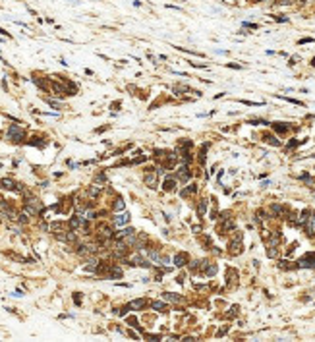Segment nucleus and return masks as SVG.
I'll use <instances>...</instances> for the list:
<instances>
[{
	"instance_id": "nucleus-7",
	"label": "nucleus",
	"mask_w": 315,
	"mask_h": 342,
	"mask_svg": "<svg viewBox=\"0 0 315 342\" xmlns=\"http://www.w3.org/2000/svg\"><path fill=\"white\" fill-rule=\"evenodd\" d=\"M157 178H159V172L155 170V168H149L147 172H145V184L153 190V188H157Z\"/></svg>"
},
{
	"instance_id": "nucleus-3",
	"label": "nucleus",
	"mask_w": 315,
	"mask_h": 342,
	"mask_svg": "<svg viewBox=\"0 0 315 342\" xmlns=\"http://www.w3.org/2000/svg\"><path fill=\"white\" fill-rule=\"evenodd\" d=\"M188 164H190V162H184V161H182L180 166L176 168V174H174V176H176L180 182H188V180H190L191 170H190V166H188Z\"/></svg>"
},
{
	"instance_id": "nucleus-8",
	"label": "nucleus",
	"mask_w": 315,
	"mask_h": 342,
	"mask_svg": "<svg viewBox=\"0 0 315 342\" xmlns=\"http://www.w3.org/2000/svg\"><path fill=\"white\" fill-rule=\"evenodd\" d=\"M304 230H306V234L309 236V238L315 236V213H311V217L304 222Z\"/></svg>"
},
{
	"instance_id": "nucleus-21",
	"label": "nucleus",
	"mask_w": 315,
	"mask_h": 342,
	"mask_svg": "<svg viewBox=\"0 0 315 342\" xmlns=\"http://www.w3.org/2000/svg\"><path fill=\"white\" fill-rule=\"evenodd\" d=\"M263 139L267 141V143H271V145H274V147H278L280 145V141H278L274 135H271V134H267V135H263Z\"/></svg>"
},
{
	"instance_id": "nucleus-30",
	"label": "nucleus",
	"mask_w": 315,
	"mask_h": 342,
	"mask_svg": "<svg viewBox=\"0 0 315 342\" xmlns=\"http://www.w3.org/2000/svg\"><path fill=\"white\" fill-rule=\"evenodd\" d=\"M296 247H298V242H294V244H290V247H288V251H286V253L290 255V253H292L294 250H296Z\"/></svg>"
},
{
	"instance_id": "nucleus-19",
	"label": "nucleus",
	"mask_w": 315,
	"mask_h": 342,
	"mask_svg": "<svg viewBox=\"0 0 315 342\" xmlns=\"http://www.w3.org/2000/svg\"><path fill=\"white\" fill-rule=\"evenodd\" d=\"M0 188H6V190H18L16 188V184L10 178H4V180H0Z\"/></svg>"
},
{
	"instance_id": "nucleus-32",
	"label": "nucleus",
	"mask_w": 315,
	"mask_h": 342,
	"mask_svg": "<svg viewBox=\"0 0 315 342\" xmlns=\"http://www.w3.org/2000/svg\"><path fill=\"white\" fill-rule=\"evenodd\" d=\"M226 331H228V325H226V327H223L220 331H218V333H217V336H223V334L226 333Z\"/></svg>"
},
{
	"instance_id": "nucleus-25",
	"label": "nucleus",
	"mask_w": 315,
	"mask_h": 342,
	"mask_svg": "<svg viewBox=\"0 0 315 342\" xmlns=\"http://www.w3.org/2000/svg\"><path fill=\"white\" fill-rule=\"evenodd\" d=\"M271 211H273V213H274V215H282V213H284V209H282V205H277V203H274V205H273V207H271Z\"/></svg>"
},
{
	"instance_id": "nucleus-29",
	"label": "nucleus",
	"mask_w": 315,
	"mask_h": 342,
	"mask_svg": "<svg viewBox=\"0 0 315 342\" xmlns=\"http://www.w3.org/2000/svg\"><path fill=\"white\" fill-rule=\"evenodd\" d=\"M242 25H244V27H250V29H257V23H247V21H244Z\"/></svg>"
},
{
	"instance_id": "nucleus-13",
	"label": "nucleus",
	"mask_w": 315,
	"mask_h": 342,
	"mask_svg": "<svg viewBox=\"0 0 315 342\" xmlns=\"http://www.w3.org/2000/svg\"><path fill=\"white\" fill-rule=\"evenodd\" d=\"M273 129L277 132V134H288L290 126H288V124H284V122H274V124H273Z\"/></svg>"
},
{
	"instance_id": "nucleus-5",
	"label": "nucleus",
	"mask_w": 315,
	"mask_h": 342,
	"mask_svg": "<svg viewBox=\"0 0 315 342\" xmlns=\"http://www.w3.org/2000/svg\"><path fill=\"white\" fill-rule=\"evenodd\" d=\"M43 211V203L39 201V199H29V201H25V213L29 215H37Z\"/></svg>"
},
{
	"instance_id": "nucleus-14",
	"label": "nucleus",
	"mask_w": 315,
	"mask_h": 342,
	"mask_svg": "<svg viewBox=\"0 0 315 342\" xmlns=\"http://www.w3.org/2000/svg\"><path fill=\"white\" fill-rule=\"evenodd\" d=\"M128 222H130V215L128 213H122V215H118V217L114 218L116 226H122V224H128Z\"/></svg>"
},
{
	"instance_id": "nucleus-12",
	"label": "nucleus",
	"mask_w": 315,
	"mask_h": 342,
	"mask_svg": "<svg viewBox=\"0 0 315 342\" xmlns=\"http://www.w3.org/2000/svg\"><path fill=\"white\" fill-rule=\"evenodd\" d=\"M145 305H147V300H145V298H139V300H134L130 305H128V307H130V309H135V311H137V309H143Z\"/></svg>"
},
{
	"instance_id": "nucleus-23",
	"label": "nucleus",
	"mask_w": 315,
	"mask_h": 342,
	"mask_svg": "<svg viewBox=\"0 0 315 342\" xmlns=\"http://www.w3.org/2000/svg\"><path fill=\"white\" fill-rule=\"evenodd\" d=\"M97 265H99V261H97V259H89V265H85V271L93 273V271L97 269Z\"/></svg>"
},
{
	"instance_id": "nucleus-17",
	"label": "nucleus",
	"mask_w": 315,
	"mask_h": 342,
	"mask_svg": "<svg viewBox=\"0 0 315 342\" xmlns=\"http://www.w3.org/2000/svg\"><path fill=\"white\" fill-rule=\"evenodd\" d=\"M207 149H209V143H205L203 147L199 149V155H197V161H199V164H205V161H207Z\"/></svg>"
},
{
	"instance_id": "nucleus-16",
	"label": "nucleus",
	"mask_w": 315,
	"mask_h": 342,
	"mask_svg": "<svg viewBox=\"0 0 315 342\" xmlns=\"http://www.w3.org/2000/svg\"><path fill=\"white\" fill-rule=\"evenodd\" d=\"M162 300L164 301H182V296L172 294V292H162Z\"/></svg>"
},
{
	"instance_id": "nucleus-4",
	"label": "nucleus",
	"mask_w": 315,
	"mask_h": 342,
	"mask_svg": "<svg viewBox=\"0 0 315 342\" xmlns=\"http://www.w3.org/2000/svg\"><path fill=\"white\" fill-rule=\"evenodd\" d=\"M228 251H230V255L242 253V234H240V232H236V234H234L230 245H228Z\"/></svg>"
},
{
	"instance_id": "nucleus-28",
	"label": "nucleus",
	"mask_w": 315,
	"mask_h": 342,
	"mask_svg": "<svg viewBox=\"0 0 315 342\" xmlns=\"http://www.w3.org/2000/svg\"><path fill=\"white\" fill-rule=\"evenodd\" d=\"M191 232H193V234H199V232H201V224H193V226H191Z\"/></svg>"
},
{
	"instance_id": "nucleus-35",
	"label": "nucleus",
	"mask_w": 315,
	"mask_h": 342,
	"mask_svg": "<svg viewBox=\"0 0 315 342\" xmlns=\"http://www.w3.org/2000/svg\"><path fill=\"white\" fill-rule=\"evenodd\" d=\"M228 66V68H234V70H240L242 68V66H238V64H226Z\"/></svg>"
},
{
	"instance_id": "nucleus-31",
	"label": "nucleus",
	"mask_w": 315,
	"mask_h": 342,
	"mask_svg": "<svg viewBox=\"0 0 315 342\" xmlns=\"http://www.w3.org/2000/svg\"><path fill=\"white\" fill-rule=\"evenodd\" d=\"M298 43H300V45H304V43H313V39H311V37H304V39H300Z\"/></svg>"
},
{
	"instance_id": "nucleus-36",
	"label": "nucleus",
	"mask_w": 315,
	"mask_h": 342,
	"mask_svg": "<svg viewBox=\"0 0 315 342\" xmlns=\"http://www.w3.org/2000/svg\"><path fill=\"white\" fill-rule=\"evenodd\" d=\"M311 66H315V58H313V60H311Z\"/></svg>"
},
{
	"instance_id": "nucleus-22",
	"label": "nucleus",
	"mask_w": 315,
	"mask_h": 342,
	"mask_svg": "<svg viewBox=\"0 0 315 342\" xmlns=\"http://www.w3.org/2000/svg\"><path fill=\"white\" fill-rule=\"evenodd\" d=\"M151 307L155 311H166V304H162V301H151Z\"/></svg>"
},
{
	"instance_id": "nucleus-6",
	"label": "nucleus",
	"mask_w": 315,
	"mask_h": 342,
	"mask_svg": "<svg viewBox=\"0 0 315 342\" xmlns=\"http://www.w3.org/2000/svg\"><path fill=\"white\" fill-rule=\"evenodd\" d=\"M8 139H12V141H21L23 139V129L19 128V126H10L8 128Z\"/></svg>"
},
{
	"instance_id": "nucleus-33",
	"label": "nucleus",
	"mask_w": 315,
	"mask_h": 342,
	"mask_svg": "<svg viewBox=\"0 0 315 342\" xmlns=\"http://www.w3.org/2000/svg\"><path fill=\"white\" fill-rule=\"evenodd\" d=\"M296 60H298V56H292V58H290V62H288V66H294V64H296Z\"/></svg>"
},
{
	"instance_id": "nucleus-9",
	"label": "nucleus",
	"mask_w": 315,
	"mask_h": 342,
	"mask_svg": "<svg viewBox=\"0 0 315 342\" xmlns=\"http://www.w3.org/2000/svg\"><path fill=\"white\" fill-rule=\"evenodd\" d=\"M176 182H178V178L174 174H172V176H166V178H164V184H162V190H164V191H174Z\"/></svg>"
},
{
	"instance_id": "nucleus-26",
	"label": "nucleus",
	"mask_w": 315,
	"mask_h": 342,
	"mask_svg": "<svg viewBox=\"0 0 315 342\" xmlns=\"http://www.w3.org/2000/svg\"><path fill=\"white\" fill-rule=\"evenodd\" d=\"M114 209H116V211H122V209H124V201H122V197H118V199H116Z\"/></svg>"
},
{
	"instance_id": "nucleus-1",
	"label": "nucleus",
	"mask_w": 315,
	"mask_h": 342,
	"mask_svg": "<svg viewBox=\"0 0 315 342\" xmlns=\"http://www.w3.org/2000/svg\"><path fill=\"white\" fill-rule=\"evenodd\" d=\"M147 257H149V261H151V263L161 265V267H164V265L168 263V257L164 253H161V250H149Z\"/></svg>"
},
{
	"instance_id": "nucleus-2",
	"label": "nucleus",
	"mask_w": 315,
	"mask_h": 342,
	"mask_svg": "<svg viewBox=\"0 0 315 342\" xmlns=\"http://www.w3.org/2000/svg\"><path fill=\"white\" fill-rule=\"evenodd\" d=\"M296 267H301V269H315V251L311 253H306L301 259L296 261Z\"/></svg>"
},
{
	"instance_id": "nucleus-10",
	"label": "nucleus",
	"mask_w": 315,
	"mask_h": 342,
	"mask_svg": "<svg viewBox=\"0 0 315 342\" xmlns=\"http://www.w3.org/2000/svg\"><path fill=\"white\" fill-rule=\"evenodd\" d=\"M215 274H217V265L203 261V277H215Z\"/></svg>"
},
{
	"instance_id": "nucleus-27",
	"label": "nucleus",
	"mask_w": 315,
	"mask_h": 342,
	"mask_svg": "<svg viewBox=\"0 0 315 342\" xmlns=\"http://www.w3.org/2000/svg\"><path fill=\"white\" fill-rule=\"evenodd\" d=\"M46 102H48V105H50V107H52V108H62V105H60V102H56V101H52V99H46Z\"/></svg>"
},
{
	"instance_id": "nucleus-20",
	"label": "nucleus",
	"mask_w": 315,
	"mask_h": 342,
	"mask_svg": "<svg viewBox=\"0 0 315 342\" xmlns=\"http://www.w3.org/2000/svg\"><path fill=\"white\" fill-rule=\"evenodd\" d=\"M207 213V199H199V203H197V215H203Z\"/></svg>"
},
{
	"instance_id": "nucleus-11",
	"label": "nucleus",
	"mask_w": 315,
	"mask_h": 342,
	"mask_svg": "<svg viewBox=\"0 0 315 342\" xmlns=\"http://www.w3.org/2000/svg\"><path fill=\"white\" fill-rule=\"evenodd\" d=\"M188 263H190L188 253H178V255H174V265H176V267H186Z\"/></svg>"
},
{
	"instance_id": "nucleus-34",
	"label": "nucleus",
	"mask_w": 315,
	"mask_h": 342,
	"mask_svg": "<svg viewBox=\"0 0 315 342\" xmlns=\"http://www.w3.org/2000/svg\"><path fill=\"white\" fill-rule=\"evenodd\" d=\"M274 19H277V21H288V18H286V16H280V18H278V16H277V18H274Z\"/></svg>"
},
{
	"instance_id": "nucleus-18",
	"label": "nucleus",
	"mask_w": 315,
	"mask_h": 342,
	"mask_svg": "<svg viewBox=\"0 0 315 342\" xmlns=\"http://www.w3.org/2000/svg\"><path fill=\"white\" fill-rule=\"evenodd\" d=\"M238 282V273L234 269H228V286H236Z\"/></svg>"
},
{
	"instance_id": "nucleus-15",
	"label": "nucleus",
	"mask_w": 315,
	"mask_h": 342,
	"mask_svg": "<svg viewBox=\"0 0 315 342\" xmlns=\"http://www.w3.org/2000/svg\"><path fill=\"white\" fill-rule=\"evenodd\" d=\"M195 191H197V184H190L188 188H184V190L180 191V195H182V197H190V195L195 193Z\"/></svg>"
},
{
	"instance_id": "nucleus-24",
	"label": "nucleus",
	"mask_w": 315,
	"mask_h": 342,
	"mask_svg": "<svg viewBox=\"0 0 315 342\" xmlns=\"http://www.w3.org/2000/svg\"><path fill=\"white\" fill-rule=\"evenodd\" d=\"M99 193H101V188H99V186H93V188H89V195H91V197H97Z\"/></svg>"
}]
</instances>
